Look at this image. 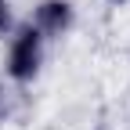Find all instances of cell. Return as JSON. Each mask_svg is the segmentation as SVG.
Returning a JSON list of instances; mask_svg holds the SVG:
<instances>
[{
	"label": "cell",
	"instance_id": "5",
	"mask_svg": "<svg viewBox=\"0 0 130 130\" xmlns=\"http://www.w3.org/2000/svg\"><path fill=\"white\" fill-rule=\"evenodd\" d=\"M112 4H126V0H112Z\"/></svg>",
	"mask_w": 130,
	"mask_h": 130
},
{
	"label": "cell",
	"instance_id": "1",
	"mask_svg": "<svg viewBox=\"0 0 130 130\" xmlns=\"http://www.w3.org/2000/svg\"><path fill=\"white\" fill-rule=\"evenodd\" d=\"M43 51H47V40L40 36L29 22L25 25H14L7 32V51H4V72L11 83H32L43 69Z\"/></svg>",
	"mask_w": 130,
	"mask_h": 130
},
{
	"label": "cell",
	"instance_id": "3",
	"mask_svg": "<svg viewBox=\"0 0 130 130\" xmlns=\"http://www.w3.org/2000/svg\"><path fill=\"white\" fill-rule=\"evenodd\" d=\"M14 29V14H11V4L7 0H0V36H7Z\"/></svg>",
	"mask_w": 130,
	"mask_h": 130
},
{
	"label": "cell",
	"instance_id": "4",
	"mask_svg": "<svg viewBox=\"0 0 130 130\" xmlns=\"http://www.w3.org/2000/svg\"><path fill=\"white\" fill-rule=\"evenodd\" d=\"M4 116H7V98H4V83H0V123H4Z\"/></svg>",
	"mask_w": 130,
	"mask_h": 130
},
{
	"label": "cell",
	"instance_id": "2",
	"mask_svg": "<svg viewBox=\"0 0 130 130\" xmlns=\"http://www.w3.org/2000/svg\"><path fill=\"white\" fill-rule=\"evenodd\" d=\"M29 25L36 29L43 40H61V36H69L72 25H76V7H72V0H40L36 7H32Z\"/></svg>",
	"mask_w": 130,
	"mask_h": 130
}]
</instances>
